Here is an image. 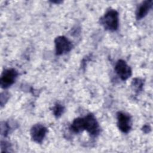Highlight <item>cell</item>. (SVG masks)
Here are the masks:
<instances>
[{
    "instance_id": "6da1fadb",
    "label": "cell",
    "mask_w": 153,
    "mask_h": 153,
    "mask_svg": "<svg viewBox=\"0 0 153 153\" xmlns=\"http://www.w3.org/2000/svg\"><path fill=\"white\" fill-rule=\"evenodd\" d=\"M100 22L105 29L115 31L119 26L118 13L115 10L110 8L106 11Z\"/></svg>"
},
{
    "instance_id": "7a4b0ae2",
    "label": "cell",
    "mask_w": 153,
    "mask_h": 153,
    "mask_svg": "<svg viewBox=\"0 0 153 153\" xmlns=\"http://www.w3.org/2000/svg\"><path fill=\"white\" fill-rule=\"evenodd\" d=\"M84 128L92 136H96L100 133V127L94 115L91 113L83 117Z\"/></svg>"
},
{
    "instance_id": "3957f363",
    "label": "cell",
    "mask_w": 153,
    "mask_h": 153,
    "mask_svg": "<svg viewBox=\"0 0 153 153\" xmlns=\"http://www.w3.org/2000/svg\"><path fill=\"white\" fill-rule=\"evenodd\" d=\"M56 54L58 56L69 52L72 48V42L65 36H59L54 39Z\"/></svg>"
},
{
    "instance_id": "277c9868",
    "label": "cell",
    "mask_w": 153,
    "mask_h": 153,
    "mask_svg": "<svg viewBox=\"0 0 153 153\" xmlns=\"http://www.w3.org/2000/svg\"><path fill=\"white\" fill-rule=\"evenodd\" d=\"M18 72L13 68L5 69L1 76V87L2 88H7L10 87L16 81Z\"/></svg>"
},
{
    "instance_id": "5b68a950",
    "label": "cell",
    "mask_w": 153,
    "mask_h": 153,
    "mask_svg": "<svg viewBox=\"0 0 153 153\" xmlns=\"http://www.w3.org/2000/svg\"><path fill=\"white\" fill-rule=\"evenodd\" d=\"M117 126L120 131L123 133H127L131 128V117L123 112H118L117 114Z\"/></svg>"
},
{
    "instance_id": "8992f818",
    "label": "cell",
    "mask_w": 153,
    "mask_h": 153,
    "mask_svg": "<svg viewBox=\"0 0 153 153\" xmlns=\"http://www.w3.org/2000/svg\"><path fill=\"white\" fill-rule=\"evenodd\" d=\"M47 133V128L44 125L36 124L30 129V136L32 139L37 143H41Z\"/></svg>"
},
{
    "instance_id": "52a82bcc",
    "label": "cell",
    "mask_w": 153,
    "mask_h": 153,
    "mask_svg": "<svg viewBox=\"0 0 153 153\" xmlns=\"http://www.w3.org/2000/svg\"><path fill=\"white\" fill-rule=\"evenodd\" d=\"M115 71L118 76L123 81L127 80L131 75L130 67L124 60H118L115 66Z\"/></svg>"
},
{
    "instance_id": "ba28073f",
    "label": "cell",
    "mask_w": 153,
    "mask_h": 153,
    "mask_svg": "<svg viewBox=\"0 0 153 153\" xmlns=\"http://www.w3.org/2000/svg\"><path fill=\"white\" fill-rule=\"evenodd\" d=\"M153 4L152 0H146L143 1L137 7L136 11V17L137 20H140L145 17L149 10L151 9Z\"/></svg>"
},
{
    "instance_id": "9c48e42d",
    "label": "cell",
    "mask_w": 153,
    "mask_h": 153,
    "mask_svg": "<svg viewBox=\"0 0 153 153\" xmlns=\"http://www.w3.org/2000/svg\"><path fill=\"white\" fill-rule=\"evenodd\" d=\"M71 130L75 133H79L84 130L83 117L75 118L71 125Z\"/></svg>"
},
{
    "instance_id": "30bf717a",
    "label": "cell",
    "mask_w": 153,
    "mask_h": 153,
    "mask_svg": "<svg viewBox=\"0 0 153 153\" xmlns=\"http://www.w3.org/2000/svg\"><path fill=\"white\" fill-rule=\"evenodd\" d=\"M64 111H65L64 106L62 104L57 102L53 107V112L54 115L56 118L60 117L63 114Z\"/></svg>"
},
{
    "instance_id": "8fae6325",
    "label": "cell",
    "mask_w": 153,
    "mask_h": 153,
    "mask_svg": "<svg viewBox=\"0 0 153 153\" xmlns=\"http://www.w3.org/2000/svg\"><path fill=\"white\" fill-rule=\"evenodd\" d=\"M143 85V80L139 78H136L133 79L131 82V86L134 88V89L136 90V91L138 92L140 90H142V87Z\"/></svg>"
},
{
    "instance_id": "7c38bea8",
    "label": "cell",
    "mask_w": 153,
    "mask_h": 153,
    "mask_svg": "<svg viewBox=\"0 0 153 153\" xmlns=\"http://www.w3.org/2000/svg\"><path fill=\"white\" fill-rule=\"evenodd\" d=\"M10 127L8 126V124L7 123H4V124L2 123L1 124V134L4 135V136H7L9 131Z\"/></svg>"
}]
</instances>
